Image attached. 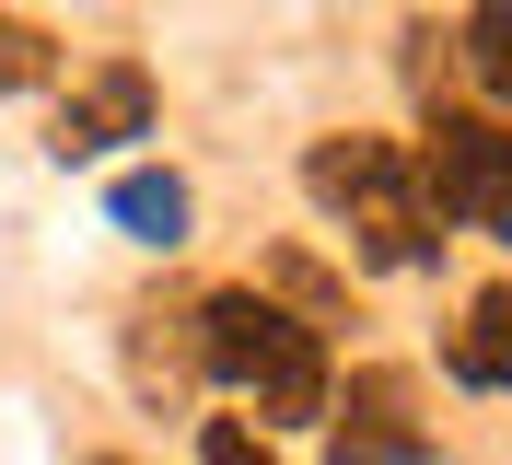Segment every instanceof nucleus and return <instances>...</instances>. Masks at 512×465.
Wrapping results in <instances>:
<instances>
[{"label": "nucleus", "mask_w": 512, "mask_h": 465, "mask_svg": "<svg viewBox=\"0 0 512 465\" xmlns=\"http://www.w3.org/2000/svg\"><path fill=\"white\" fill-rule=\"evenodd\" d=\"M303 186H315V210L361 245V268H431L443 210H431V186H419V152L350 128V140H315V152H303Z\"/></svg>", "instance_id": "nucleus-1"}, {"label": "nucleus", "mask_w": 512, "mask_h": 465, "mask_svg": "<svg viewBox=\"0 0 512 465\" xmlns=\"http://www.w3.org/2000/svg\"><path fill=\"white\" fill-rule=\"evenodd\" d=\"M198 372H222L233 396H256V419H280V431H303V419L338 407L315 326L280 314L268 291H210V303H198Z\"/></svg>", "instance_id": "nucleus-2"}, {"label": "nucleus", "mask_w": 512, "mask_h": 465, "mask_svg": "<svg viewBox=\"0 0 512 465\" xmlns=\"http://www.w3.org/2000/svg\"><path fill=\"white\" fill-rule=\"evenodd\" d=\"M419 186H431V210L512 245V128L478 117V105H431L419 128Z\"/></svg>", "instance_id": "nucleus-3"}, {"label": "nucleus", "mask_w": 512, "mask_h": 465, "mask_svg": "<svg viewBox=\"0 0 512 465\" xmlns=\"http://www.w3.org/2000/svg\"><path fill=\"white\" fill-rule=\"evenodd\" d=\"M431 431H419V384L396 361L350 372V396H338V431H326V465H419Z\"/></svg>", "instance_id": "nucleus-4"}, {"label": "nucleus", "mask_w": 512, "mask_h": 465, "mask_svg": "<svg viewBox=\"0 0 512 465\" xmlns=\"http://www.w3.org/2000/svg\"><path fill=\"white\" fill-rule=\"evenodd\" d=\"M140 128H152V70L105 59L94 82L59 105V163H94V152H117V140H140Z\"/></svg>", "instance_id": "nucleus-5"}, {"label": "nucleus", "mask_w": 512, "mask_h": 465, "mask_svg": "<svg viewBox=\"0 0 512 465\" xmlns=\"http://www.w3.org/2000/svg\"><path fill=\"white\" fill-rule=\"evenodd\" d=\"M454 384H478V396H512V279H489L466 326H454Z\"/></svg>", "instance_id": "nucleus-6"}, {"label": "nucleus", "mask_w": 512, "mask_h": 465, "mask_svg": "<svg viewBox=\"0 0 512 465\" xmlns=\"http://www.w3.org/2000/svg\"><path fill=\"white\" fill-rule=\"evenodd\" d=\"M105 210H117V233H140V245H187V186L175 175H117Z\"/></svg>", "instance_id": "nucleus-7"}, {"label": "nucleus", "mask_w": 512, "mask_h": 465, "mask_svg": "<svg viewBox=\"0 0 512 465\" xmlns=\"http://www.w3.org/2000/svg\"><path fill=\"white\" fill-rule=\"evenodd\" d=\"M466 70H478L489 93L512 105V0H489V12H466Z\"/></svg>", "instance_id": "nucleus-8"}, {"label": "nucleus", "mask_w": 512, "mask_h": 465, "mask_svg": "<svg viewBox=\"0 0 512 465\" xmlns=\"http://www.w3.org/2000/svg\"><path fill=\"white\" fill-rule=\"evenodd\" d=\"M198 465H280V454H268L256 419H210V431H198Z\"/></svg>", "instance_id": "nucleus-9"}, {"label": "nucleus", "mask_w": 512, "mask_h": 465, "mask_svg": "<svg viewBox=\"0 0 512 465\" xmlns=\"http://www.w3.org/2000/svg\"><path fill=\"white\" fill-rule=\"evenodd\" d=\"M0 82H47V35L35 24H0Z\"/></svg>", "instance_id": "nucleus-10"}]
</instances>
